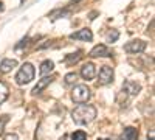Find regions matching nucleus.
<instances>
[{
    "label": "nucleus",
    "instance_id": "1",
    "mask_svg": "<svg viewBox=\"0 0 155 140\" xmlns=\"http://www.w3.org/2000/svg\"><path fill=\"white\" fill-rule=\"evenodd\" d=\"M76 125H88L96 118V108L92 104H79L71 112Z\"/></svg>",
    "mask_w": 155,
    "mask_h": 140
},
{
    "label": "nucleus",
    "instance_id": "2",
    "mask_svg": "<svg viewBox=\"0 0 155 140\" xmlns=\"http://www.w3.org/2000/svg\"><path fill=\"white\" fill-rule=\"evenodd\" d=\"M34 80V67L30 62H25V64L20 67V70L17 72L16 75V83L19 86H23V84H28Z\"/></svg>",
    "mask_w": 155,
    "mask_h": 140
},
{
    "label": "nucleus",
    "instance_id": "3",
    "mask_svg": "<svg viewBox=\"0 0 155 140\" xmlns=\"http://www.w3.org/2000/svg\"><path fill=\"white\" fill-rule=\"evenodd\" d=\"M90 97H92V92H90V89L85 84H78L71 90V100L74 101V103H79V104L87 103V101L90 100Z\"/></svg>",
    "mask_w": 155,
    "mask_h": 140
},
{
    "label": "nucleus",
    "instance_id": "4",
    "mask_svg": "<svg viewBox=\"0 0 155 140\" xmlns=\"http://www.w3.org/2000/svg\"><path fill=\"white\" fill-rule=\"evenodd\" d=\"M147 44L144 41H141V39H135V41H130V42H127L124 45V50L127 53H143L144 50H146Z\"/></svg>",
    "mask_w": 155,
    "mask_h": 140
},
{
    "label": "nucleus",
    "instance_id": "5",
    "mask_svg": "<svg viewBox=\"0 0 155 140\" xmlns=\"http://www.w3.org/2000/svg\"><path fill=\"white\" fill-rule=\"evenodd\" d=\"M88 56H92V58H110V56H113V52L110 48H107L104 44H98L92 48V52L88 53Z\"/></svg>",
    "mask_w": 155,
    "mask_h": 140
},
{
    "label": "nucleus",
    "instance_id": "6",
    "mask_svg": "<svg viewBox=\"0 0 155 140\" xmlns=\"http://www.w3.org/2000/svg\"><path fill=\"white\" fill-rule=\"evenodd\" d=\"M98 83L101 86H106V84H110L113 81V69L109 67V66H102L101 70H99V75H98Z\"/></svg>",
    "mask_w": 155,
    "mask_h": 140
},
{
    "label": "nucleus",
    "instance_id": "7",
    "mask_svg": "<svg viewBox=\"0 0 155 140\" xmlns=\"http://www.w3.org/2000/svg\"><path fill=\"white\" fill-rule=\"evenodd\" d=\"M81 76L84 80H87V81L95 78L96 76V67H95L93 62H85V64L81 67Z\"/></svg>",
    "mask_w": 155,
    "mask_h": 140
},
{
    "label": "nucleus",
    "instance_id": "8",
    "mask_svg": "<svg viewBox=\"0 0 155 140\" xmlns=\"http://www.w3.org/2000/svg\"><path fill=\"white\" fill-rule=\"evenodd\" d=\"M140 90H141V86L137 84V83H134V81H130V80L124 81V84H123V92L127 94L129 97H135V95H138Z\"/></svg>",
    "mask_w": 155,
    "mask_h": 140
},
{
    "label": "nucleus",
    "instance_id": "9",
    "mask_svg": "<svg viewBox=\"0 0 155 140\" xmlns=\"http://www.w3.org/2000/svg\"><path fill=\"white\" fill-rule=\"evenodd\" d=\"M70 39H74V41H84V42H90L93 39V34L88 28H82L76 33H71L70 34Z\"/></svg>",
    "mask_w": 155,
    "mask_h": 140
},
{
    "label": "nucleus",
    "instance_id": "10",
    "mask_svg": "<svg viewBox=\"0 0 155 140\" xmlns=\"http://www.w3.org/2000/svg\"><path fill=\"white\" fill-rule=\"evenodd\" d=\"M51 81H53V78H51V76H42V78L41 80H39V83H37V86L33 89V95H39V94H41L42 90H44V89H47L50 84H51Z\"/></svg>",
    "mask_w": 155,
    "mask_h": 140
},
{
    "label": "nucleus",
    "instance_id": "11",
    "mask_svg": "<svg viewBox=\"0 0 155 140\" xmlns=\"http://www.w3.org/2000/svg\"><path fill=\"white\" fill-rule=\"evenodd\" d=\"M138 138V129L134 126H127L124 128L123 134H121V140H137Z\"/></svg>",
    "mask_w": 155,
    "mask_h": 140
},
{
    "label": "nucleus",
    "instance_id": "12",
    "mask_svg": "<svg viewBox=\"0 0 155 140\" xmlns=\"http://www.w3.org/2000/svg\"><path fill=\"white\" fill-rule=\"evenodd\" d=\"M16 66H17L16 59H3L2 64H0V72H2V73H9Z\"/></svg>",
    "mask_w": 155,
    "mask_h": 140
},
{
    "label": "nucleus",
    "instance_id": "13",
    "mask_svg": "<svg viewBox=\"0 0 155 140\" xmlns=\"http://www.w3.org/2000/svg\"><path fill=\"white\" fill-rule=\"evenodd\" d=\"M53 69H54L53 61L47 59V61H44L42 64H41V69H39V72H41V75H42V76H47V75H50L51 72H53Z\"/></svg>",
    "mask_w": 155,
    "mask_h": 140
},
{
    "label": "nucleus",
    "instance_id": "14",
    "mask_svg": "<svg viewBox=\"0 0 155 140\" xmlns=\"http://www.w3.org/2000/svg\"><path fill=\"white\" fill-rule=\"evenodd\" d=\"M81 53H82L81 50H78L76 53H70V55H67L65 58H64V62H65L67 66H73L74 62H78V61L81 59V56H82Z\"/></svg>",
    "mask_w": 155,
    "mask_h": 140
},
{
    "label": "nucleus",
    "instance_id": "15",
    "mask_svg": "<svg viewBox=\"0 0 155 140\" xmlns=\"http://www.w3.org/2000/svg\"><path fill=\"white\" fill-rule=\"evenodd\" d=\"M68 14H70L68 9H54V11H51L48 14V17H51V19H61V17L68 16Z\"/></svg>",
    "mask_w": 155,
    "mask_h": 140
},
{
    "label": "nucleus",
    "instance_id": "16",
    "mask_svg": "<svg viewBox=\"0 0 155 140\" xmlns=\"http://www.w3.org/2000/svg\"><path fill=\"white\" fill-rule=\"evenodd\" d=\"M8 94H9V89H8V86H6L5 83L0 81V104H2L3 101H6Z\"/></svg>",
    "mask_w": 155,
    "mask_h": 140
},
{
    "label": "nucleus",
    "instance_id": "17",
    "mask_svg": "<svg viewBox=\"0 0 155 140\" xmlns=\"http://www.w3.org/2000/svg\"><path fill=\"white\" fill-rule=\"evenodd\" d=\"M120 37V33L116 31V30H112V31H109L107 33V36H106V39H107V42H115L116 39Z\"/></svg>",
    "mask_w": 155,
    "mask_h": 140
},
{
    "label": "nucleus",
    "instance_id": "18",
    "mask_svg": "<svg viewBox=\"0 0 155 140\" xmlns=\"http://www.w3.org/2000/svg\"><path fill=\"white\" fill-rule=\"evenodd\" d=\"M71 140H87V134L84 131H74L71 134Z\"/></svg>",
    "mask_w": 155,
    "mask_h": 140
},
{
    "label": "nucleus",
    "instance_id": "19",
    "mask_svg": "<svg viewBox=\"0 0 155 140\" xmlns=\"http://www.w3.org/2000/svg\"><path fill=\"white\" fill-rule=\"evenodd\" d=\"M65 84H74L76 83V80H78V75L74 73V72H71V73H67L65 75Z\"/></svg>",
    "mask_w": 155,
    "mask_h": 140
},
{
    "label": "nucleus",
    "instance_id": "20",
    "mask_svg": "<svg viewBox=\"0 0 155 140\" xmlns=\"http://www.w3.org/2000/svg\"><path fill=\"white\" fill-rule=\"evenodd\" d=\"M8 120H9V115H2V117H0V134L3 132L5 125L8 123Z\"/></svg>",
    "mask_w": 155,
    "mask_h": 140
},
{
    "label": "nucleus",
    "instance_id": "21",
    "mask_svg": "<svg viewBox=\"0 0 155 140\" xmlns=\"http://www.w3.org/2000/svg\"><path fill=\"white\" fill-rule=\"evenodd\" d=\"M3 140H19V137H17V134H6L3 137Z\"/></svg>",
    "mask_w": 155,
    "mask_h": 140
},
{
    "label": "nucleus",
    "instance_id": "22",
    "mask_svg": "<svg viewBox=\"0 0 155 140\" xmlns=\"http://www.w3.org/2000/svg\"><path fill=\"white\" fill-rule=\"evenodd\" d=\"M147 140H153V129L149 131V134H147Z\"/></svg>",
    "mask_w": 155,
    "mask_h": 140
},
{
    "label": "nucleus",
    "instance_id": "23",
    "mask_svg": "<svg viewBox=\"0 0 155 140\" xmlns=\"http://www.w3.org/2000/svg\"><path fill=\"white\" fill-rule=\"evenodd\" d=\"M59 140H68V135H62Z\"/></svg>",
    "mask_w": 155,
    "mask_h": 140
},
{
    "label": "nucleus",
    "instance_id": "24",
    "mask_svg": "<svg viewBox=\"0 0 155 140\" xmlns=\"http://www.w3.org/2000/svg\"><path fill=\"white\" fill-rule=\"evenodd\" d=\"M99 140H109V138H99Z\"/></svg>",
    "mask_w": 155,
    "mask_h": 140
},
{
    "label": "nucleus",
    "instance_id": "25",
    "mask_svg": "<svg viewBox=\"0 0 155 140\" xmlns=\"http://www.w3.org/2000/svg\"><path fill=\"white\" fill-rule=\"evenodd\" d=\"M0 9H2V3H0Z\"/></svg>",
    "mask_w": 155,
    "mask_h": 140
}]
</instances>
